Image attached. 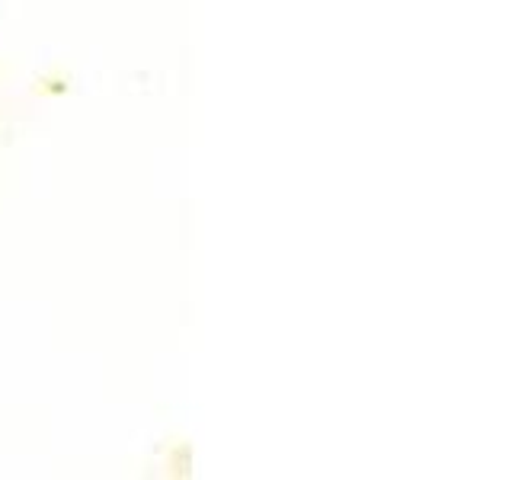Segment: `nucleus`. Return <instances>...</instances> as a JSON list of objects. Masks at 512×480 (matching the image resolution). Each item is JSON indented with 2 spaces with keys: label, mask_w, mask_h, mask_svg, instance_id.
I'll use <instances>...</instances> for the list:
<instances>
[]
</instances>
